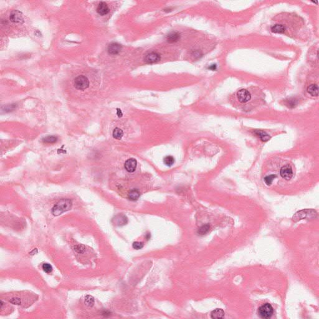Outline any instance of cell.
Masks as SVG:
<instances>
[{"label": "cell", "instance_id": "cell-19", "mask_svg": "<svg viewBox=\"0 0 319 319\" xmlns=\"http://www.w3.org/2000/svg\"><path fill=\"white\" fill-rule=\"evenodd\" d=\"M286 104L289 108H294L298 104V101L296 98H290L286 101Z\"/></svg>", "mask_w": 319, "mask_h": 319}, {"label": "cell", "instance_id": "cell-13", "mask_svg": "<svg viewBox=\"0 0 319 319\" xmlns=\"http://www.w3.org/2000/svg\"><path fill=\"white\" fill-rule=\"evenodd\" d=\"M271 31L274 33L284 34L286 31V28L283 24H276L271 27Z\"/></svg>", "mask_w": 319, "mask_h": 319}, {"label": "cell", "instance_id": "cell-25", "mask_svg": "<svg viewBox=\"0 0 319 319\" xmlns=\"http://www.w3.org/2000/svg\"><path fill=\"white\" fill-rule=\"evenodd\" d=\"M85 303L87 305L92 307L94 304V299L91 296H87L85 297Z\"/></svg>", "mask_w": 319, "mask_h": 319}, {"label": "cell", "instance_id": "cell-2", "mask_svg": "<svg viewBox=\"0 0 319 319\" xmlns=\"http://www.w3.org/2000/svg\"><path fill=\"white\" fill-rule=\"evenodd\" d=\"M274 313V309L272 305L268 303H266L261 306L258 310L259 315L262 318H271Z\"/></svg>", "mask_w": 319, "mask_h": 319}, {"label": "cell", "instance_id": "cell-21", "mask_svg": "<svg viewBox=\"0 0 319 319\" xmlns=\"http://www.w3.org/2000/svg\"><path fill=\"white\" fill-rule=\"evenodd\" d=\"M210 226L209 224H206V225H204L203 226H202L201 227H200L198 230V235H204L205 234H206V233L209 231L210 230Z\"/></svg>", "mask_w": 319, "mask_h": 319}, {"label": "cell", "instance_id": "cell-17", "mask_svg": "<svg viewBox=\"0 0 319 319\" xmlns=\"http://www.w3.org/2000/svg\"><path fill=\"white\" fill-rule=\"evenodd\" d=\"M307 92L312 96H318V87L317 84H311L307 88Z\"/></svg>", "mask_w": 319, "mask_h": 319}, {"label": "cell", "instance_id": "cell-16", "mask_svg": "<svg viewBox=\"0 0 319 319\" xmlns=\"http://www.w3.org/2000/svg\"><path fill=\"white\" fill-rule=\"evenodd\" d=\"M254 133L256 134V135L260 139V140L262 142H267L270 139H271V137H270L269 135L264 131L258 130H256Z\"/></svg>", "mask_w": 319, "mask_h": 319}, {"label": "cell", "instance_id": "cell-7", "mask_svg": "<svg viewBox=\"0 0 319 319\" xmlns=\"http://www.w3.org/2000/svg\"><path fill=\"white\" fill-rule=\"evenodd\" d=\"M160 60V56L156 53H150L147 54L144 58L145 62L148 64H153L156 63Z\"/></svg>", "mask_w": 319, "mask_h": 319}, {"label": "cell", "instance_id": "cell-3", "mask_svg": "<svg viewBox=\"0 0 319 319\" xmlns=\"http://www.w3.org/2000/svg\"><path fill=\"white\" fill-rule=\"evenodd\" d=\"M74 86L79 90H85L89 86V81L87 77L79 76L74 79Z\"/></svg>", "mask_w": 319, "mask_h": 319}, {"label": "cell", "instance_id": "cell-30", "mask_svg": "<svg viewBox=\"0 0 319 319\" xmlns=\"http://www.w3.org/2000/svg\"><path fill=\"white\" fill-rule=\"evenodd\" d=\"M117 115H118V117H122V115H123V114H122V111H121V110L119 109V108H117Z\"/></svg>", "mask_w": 319, "mask_h": 319}, {"label": "cell", "instance_id": "cell-24", "mask_svg": "<svg viewBox=\"0 0 319 319\" xmlns=\"http://www.w3.org/2000/svg\"><path fill=\"white\" fill-rule=\"evenodd\" d=\"M276 178V175H268V176H266L265 178H264V181L266 183V185L267 186H269L271 185L273 180Z\"/></svg>", "mask_w": 319, "mask_h": 319}, {"label": "cell", "instance_id": "cell-18", "mask_svg": "<svg viewBox=\"0 0 319 319\" xmlns=\"http://www.w3.org/2000/svg\"><path fill=\"white\" fill-rule=\"evenodd\" d=\"M140 192L138 190H132L131 191H130V192L129 193V194H128V196H129V198L132 200V201H135V200H137L139 199V198L140 197Z\"/></svg>", "mask_w": 319, "mask_h": 319}, {"label": "cell", "instance_id": "cell-23", "mask_svg": "<svg viewBox=\"0 0 319 319\" xmlns=\"http://www.w3.org/2000/svg\"><path fill=\"white\" fill-rule=\"evenodd\" d=\"M57 140V138L55 136H48L43 139V142L47 143H54Z\"/></svg>", "mask_w": 319, "mask_h": 319}, {"label": "cell", "instance_id": "cell-14", "mask_svg": "<svg viewBox=\"0 0 319 319\" xmlns=\"http://www.w3.org/2000/svg\"><path fill=\"white\" fill-rule=\"evenodd\" d=\"M167 41L168 43H173L177 42L180 39V34L177 32H173L170 33L167 36Z\"/></svg>", "mask_w": 319, "mask_h": 319}, {"label": "cell", "instance_id": "cell-5", "mask_svg": "<svg viewBox=\"0 0 319 319\" xmlns=\"http://www.w3.org/2000/svg\"><path fill=\"white\" fill-rule=\"evenodd\" d=\"M237 99L241 104H246L251 99V94L248 90L242 89L237 93Z\"/></svg>", "mask_w": 319, "mask_h": 319}, {"label": "cell", "instance_id": "cell-1", "mask_svg": "<svg viewBox=\"0 0 319 319\" xmlns=\"http://www.w3.org/2000/svg\"><path fill=\"white\" fill-rule=\"evenodd\" d=\"M72 202L69 199H62L59 201L52 208V214L54 216H59L70 210Z\"/></svg>", "mask_w": 319, "mask_h": 319}, {"label": "cell", "instance_id": "cell-15", "mask_svg": "<svg viewBox=\"0 0 319 319\" xmlns=\"http://www.w3.org/2000/svg\"><path fill=\"white\" fill-rule=\"evenodd\" d=\"M225 316V312L223 309H216L212 311L211 314V317L213 319H219L223 318Z\"/></svg>", "mask_w": 319, "mask_h": 319}, {"label": "cell", "instance_id": "cell-9", "mask_svg": "<svg viewBox=\"0 0 319 319\" xmlns=\"http://www.w3.org/2000/svg\"><path fill=\"white\" fill-rule=\"evenodd\" d=\"M9 19L11 21L18 23H22L24 22L21 13L18 11H13L11 12L9 16Z\"/></svg>", "mask_w": 319, "mask_h": 319}, {"label": "cell", "instance_id": "cell-27", "mask_svg": "<svg viewBox=\"0 0 319 319\" xmlns=\"http://www.w3.org/2000/svg\"><path fill=\"white\" fill-rule=\"evenodd\" d=\"M133 248L135 249H137V250H139V249H141L142 248H143V243L142 242H138V241H136V242H134L133 243Z\"/></svg>", "mask_w": 319, "mask_h": 319}, {"label": "cell", "instance_id": "cell-20", "mask_svg": "<svg viewBox=\"0 0 319 319\" xmlns=\"http://www.w3.org/2000/svg\"><path fill=\"white\" fill-rule=\"evenodd\" d=\"M123 135H124L123 131H122V130H121L119 128H115L113 132L114 138L117 140H120L122 137H123Z\"/></svg>", "mask_w": 319, "mask_h": 319}, {"label": "cell", "instance_id": "cell-28", "mask_svg": "<svg viewBox=\"0 0 319 319\" xmlns=\"http://www.w3.org/2000/svg\"><path fill=\"white\" fill-rule=\"evenodd\" d=\"M75 250L79 253H82L85 251V248L82 245H79V246H76Z\"/></svg>", "mask_w": 319, "mask_h": 319}, {"label": "cell", "instance_id": "cell-8", "mask_svg": "<svg viewBox=\"0 0 319 319\" xmlns=\"http://www.w3.org/2000/svg\"><path fill=\"white\" fill-rule=\"evenodd\" d=\"M137 162L135 159L130 158L125 162L124 166L125 170L130 173H132L137 168Z\"/></svg>", "mask_w": 319, "mask_h": 319}, {"label": "cell", "instance_id": "cell-26", "mask_svg": "<svg viewBox=\"0 0 319 319\" xmlns=\"http://www.w3.org/2000/svg\"><path fill=\"white\" fill-rule=\"evenodd\" d=\"M43 271L46 273H50L53 271V267L51 264L48 263H45L43 265Z\"/></svg>", "mask_w": 319, "mask_h": 319}, {"label": "cell", "instance_id": "cell-11", "mask_svg": "<svg viewBox=\"0 0 319 319\" xmlns=\"http://www.w3.org/2000/svg\"><path fill=\"white\" fill-rule=\"evenodd\" d=\"M122 46L120 44L114 43L110 44L108 47V53L112 55H115L118 54L120 51L122 50Z\"/></svg>", "mask_w": 319, "mask_h": 319}, {"label": "cell", "instance_id": "cell-29", "mask_svg": "<svg viewBox=\"0 0 319 319\" xmlns=\"http://www.w3.org/2000/svg\"><path fill=\"white\" fill-rule=\"evenodd\" d=\"M9 302L11 304H16V305H19L21 304V300L19 298H13V299H12Z\"/></svg>", "mask_w": 319, "mask_h": 319}, {"label": "cell", "instance_id": "cell-12", "mask_svg": "<svg viewBox=\"0 0 319 319\" xmlns=\"http://www.w3.org/2000/svg\"><path fill=\"white\" fill-rule=\"evenodd\" d=\"M109 8L107 5V4L105 2H101L99 5H98V7L97 8V13L101 16H104L109 13Z\"/></svg>", "mask_w": 319, "mask_h": 319}, {"label": "cell", "instance_id": "cell-10", "mask_svg": "<svg viewBox=\"0 0 319 319\" xmlns=\"http://www.w3.org/2000/svg\"><path fill=\"white\" fill-rule=\"evenodd\" d=\"M112 221L114 225L118 226H122L125 225L127 223L128 220L125 216L122 215V214H119V215L116 216L112 219Z\"/></svg>", "mask_w": 319, "mask_h": 319}, {"label": "cell", "instance_id": "cell-22", "mask_svg": "<svg viewBox=\"0 0 319 319\" xmlns=\"http://www.w3.org/2000/svg\"><path fill=\"white\" fill-rule=\"evenodd\" d=\"M175 159L171 156H167L164 158V163L168 166H171V165H173Z\"/></svg>", "mask_w": 319, "mask_h": 319}, {"label": "cell", "instance_id": "cell-6", "mask_svg": "<svg viewBox=\"0 0 319 319\" xmlns=\"http://www.w3.org/2000/svg\"><path fill=\"white\" fill-rule=\"evenodd\" d=\"M280 174L284 180H290L293 177V171L290 165L287 164L282 167L280 171Z\"/></svg>", "mask_w": 319, "mask_h": 319}, {"label": "cell", "instance_id": "cell-4", "mask_svg": "<svg viewBox=\"0 0 319 319\" xmlns=\"http://www.w3.org/2000/svg\"><path fill=\"white\" fill-rule=\"evenodd\" d=\"M316 214H317L315 211L312 210H302V211H299L295 214V216H293V220L294 221H297L299 220H301L302 219L306 218H313L314 217L315 218V216H316Z\"/></svg>", "mask_w": 319, "mask_h": 319}]
</instances>
